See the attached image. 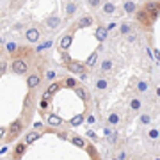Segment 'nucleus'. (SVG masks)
Segmentation results:
<instances>
[{
  "label": "nucleus",
  "instance_id": "9d476101",
  "mask_svg": "<svg viewBox=\"0 0 160 160\" xmlns=\"http://www.w3.org/2000/svg\"><path fill=\"white\" fill-rule=\"evenodd\" d=\"M64 12H66L68 18L75 16V12H77V4H75L73 0H64Z\"/></svg>",
  "mask_w": 160,
  "mask_h": 160
},
{
  "label": "nucleus",
  "instance_id": "f03ea898",
  "mask_svg": "<svg viewBox=\"0 0 160 160\" xmlns=\"http://www.w3.org/2000/svg\"><path fill=\"white\" fill-rule=\"evenodd\" d=\"M66 69H68L69 73H73V75H82V73H86L87 71V66H86V62L71 61V62L66 64Z\"/></svg>",
  "mask_w": 160,
  "mask_h": 160
},
{
  "label": "nucleus",
  "instance_id": "39448f33",
  "mask_svg": "<svg viewBox=\"0 0 160 160\" xmlns=\"http://www.w3.org/2000/svg\"><path fill=\"white\" fill-rule=\"evenodd\" d=\"M144 11L151 16V20L158 18V14H160V2H148V4L144 6Z\"/></svg>",
  "mask_w": 160,
  "mask_h": 160
},
{
  "label": "nucleus",
  "instance_id": "5701e85b",
  "mask_svg": "<svg viewBox=\"0 0 160 160\" xmlns=\"http://www.w3.org/2000/svg\"><path fill=\"white\" fill-rule=\"evenodd\" d=\"M96 62H98V52H94V53H91V55L87 57L86 66H87V68H92V66H94Z\"/></svg>",
  "mask_w": 160,
  "mask_h": 160
},
{
  "label": "nucleus",
  "instance_id": "f3484780",
  "mask_svg": "<svg viewBox=\"0 0 160 160\" xmlns=\"http://www.w3.org/2000/svg\"><path fill=\"white\" fill-rule=\"evenodd\" d=\"M75 92H77V96L82 100V102H89V92L86 91V87H82V86H77L75 87Z\"/></svg>",
  "mask_w": 160,
  "mask_h": 160
},
{
  "label": "nucleus",
  "instance_id": "dca6fc26",
  "mask_svg": "<svg viewBox=\"0 0 160 160\" xmlns=\"http://www.w3.org/2000/svg\"><path fill=\"white\" fill-rule=\"evenodd\" d=\"M123 9H125L126 14H135V12H137V4H135L133 0H126Z\"/></svg>",
  "mask_w": 160,
  "mask_h": 160
},
{
  "label": "nucleus",
  "instance_id": "7ed1b4c3",
  "mask_svg": "<svg viewBox=\"0 0 160 160\" xmlns=\"http://www.w3.org/2000/svg\"><path fill=\"white\" fill-rule=\"evenodd\" d=\"M11 69H12V73H16V75H25L29 71V64L25 62L23 59H12Z\"/></svg>",
  "mask_w": 160,
  "mask_h": 160
},
{
  "label": "nucleus",
  "instance_id": "a878e982",
  "mask_svg": "<svg viewBox=\"0 0 160 160\" xmlns=\"http://www.w3.org/2000/svg\"><path fill=\"white\" fill-rule=\"evenodd\" d=\"M112 66H114V64H112V61H110V59H103L100 69H102V71H110V69H112Z\"/></svg>",
  "mask_w": 160,
  "mask_h": 160
},
{
  "label": "nucleus",
  "instance_id": "1a4fd4ad",
  "mask_svg": "<svg viewBox=\"0 0 160 160\" xmlns=\"http://www.w3.org/2000/svg\"><path fill=\"white\" fill-rule=\"evenodd\" d=\"M92 23H94V20H92L89 14H84V16L77 22V29H87V27H92Z\"/></svg>",
  "mask_w": 160,
  "mask_h": 160
},
{
  "label": "nucleus",
  "instance_id": "c9c22d12",
  "mask_svg": "<svg viewBox=\"0 0 160 160\" xmlns=\"http://www.w3.org/2000/svg\"><path fill=\"white\" fill-rule=\"evenodd\" d=\"M57 78V71H53V69H48V71H46V80H55Z\"/></svg>",
  "mask_w": 160,
  "mask_h": 160
},
{
  "label": "nucleus",
  "instance_id": "79ce46f5",
  "mask_svg": "<svg viewBox=\"0 0 160 160\" xmlns=\"http://www.w3.org/2000/svg\"><path fill=\"white\" fill-rule=\"evenodd\" d=\"M128 157H126V151H119L118 153V160H126Z\"/></svg>",
  "mask_w": 160,
  "mask_h": 160
},
{
  "label": "nucleus",
  "instance_id": "f8f14e48",
  "mask_svg": "<svg viewBox=\"0 0 160 160\" xmlns=\"http://www.w3.org/2000/svg\"><path fill=\"white\" fill-rule=\"evenodd\" d=\"M107 36H109V30H107V27L100 25V27H96V29H94V38H96L100 43H103V41L107 39Z\"/></svg>",
  "mask_w": 160,
  "mask_h": 160
},
{
  "label": "nucleus",
  "instance_id": "8fccbe9b",
  "mask_svg": "<svg viewBox=\"0 0 160 160\" xmlns=\"http://www.w3.org/2000/svg\"><path fill=\"white\" fill-rule=\"evenodd\" d=\"M155 92H157V96L160 98V86H157V91H155Z\"/></svg>",
  "mask_w": 160,
  "mask_h": 160
},
{
  "label": "nucleus",
  "instance_id": "bb28decb",
  "mask_svg": "<svg viewBox=\"0 0 160 160\" xmlns=\"http://www.w3.org/2000/svg\"><path fill=\"white\" fill-rule=\"evenodd\" d=\"M30 107H32V92H29L23 100V110H29Z\"/></svg>",
  "mask_w": 160,
  "mask_h": 160
},
{
  "label": "nucleus",
  "instance_id": "473e14b6",
  "mask_svg": "<svg viewBox=\"0 0 160 160\" xmlns=\"http://www.w3.org/2000/svg\"><path fill=\"white\" fill-rule=\"evenodd\" d=\"M16 48H18V45H16V43H12V41H9V43H7V45H6V50L9 52L11 55H12V53H14V52H16Z\"/></svg>",
  "mask_w": 160,
  "mask_h": 160
},
{
  "label": "nucleus",
  "instance_id": "c03bdc74",
  "mask_svg": "<svg viewBox=\"0 0 160 160\" xmlns=\"http://www.w3.org/2000/svg\"><path fill=\"white\" fill-rule=\"evenodd\" d=\"M34 128H36V130H39V132H41V128H43V123L36 121V123H34Z\"/></svg>",
  "mask_w": 160,
  "mask_h": 160
},
{
  "label": "nucleus",
  "instance_id": "c85d7f7f",
  "mask_svg": "<svg viewBox=\"0 0 160 160\" xmlns=\"http://www.w3.org/2000/svg\"><path fill=\"white\" fill-rule=\"evenodd\" d=\"M119 32L123 36H128L132 32V25H130V23H123V25L119 27Z\"/></svg>",
  "mask_w": 160,
  "mask_h": 160
},
{
  "label": "nucleus",
  "instance_id": "de8ad7c7",
  "mask_svg": "<svg viewBox=\"0 0 160 160\" xmlns=\"http://www.w3.org/2000/svg\"><path fill=\"white\" fill-rule=\"evenodd\" d=\"M87 135H89V137H92V139H96V135H94V132H92V130L87 132Z\"/></svg>",
  "mask_w": 160,
  "mask_h": 160
},
{
  "label": "nucleus",
  "instance_id": "9b49d317",
  "mask_svg": "<svg viewBox=\"0 0 160 160\" xmlns=\"http://www.w3.org/2000/svg\"><path fill=\"white\" fill-rule=\"evenodd\" d=\"M46 123L52 126V128H57V126L62 125V118H59L57 114H46Z\"/></svg>",
  "mask_w": 160,
  "mask_h": 160
},
{
  "label": "nucleus",
  "instance_id": "cd10ccee",
  "mask_svg": "<svg viewBox=\"0 0 160 160\" xmlns=\"http://www.w3.org/2000/svg\"><path fill=\"white\" fill-rule=\"evenodd\" d=\"M52 45H53V41H52V39H46V41H43L41 45H38V48H36V50H38V52H43V50H46V48H50Z\"/></svg>",
  "mask_w": 160,
  "mask_h": 160
},
{
  "label": "nucleus",
  "instance_id": "ea45409f",
  "mask_svg": "<svg viewBox=\"0 0 160 160\" xmlns=\"http://www.w3.org/2000/svg\"><path fill=\"white\" fill-rule=\"evenodd\" d=\"M135 39H137V34L130 32V34H128V43H135Z\"/></svg>",
  "mask_w": 160,
  "mask_h": 160
},
{
  "label": "nucleus",
  "instance_id": "e433bc0d",
  "mask_svg": "<svg viewBox=\"0 0 160 160\" xmlns=\"http://www.w3.org/2000/svg\"><path fill=\"white\" fill-rule=\"evenodd\" d=\"M139 121H141L142 125H149V123H151V116H149V114H142Z\"/></svg>",
  "mask_w": 160,
  "mask_h": 160
},
{
  "label": "nucleus",
  "instance_id": "3c124183",
  "mask_svg": "<svg viewBox=\"0 0 160 160\" xmlns=\"http://www.w3.org/2000/svg\"><path fill=\"white\" fill-rule=\"evenodd\" d=\"M14 160H22V157H14Z\"/></svg>",
  "mask_w": 160,
  "mask_h": 160
},
{
  "label": "nucleus",
  "instance_id": "423d86ee",
  "mask_svg": "<svg viewBox=\"0 0 160 160\" xmlns=\"http://www.w3.org/2000/svg\"><path fill=\"white\" fill-rule=\"evenodd\" d=\"M61 87H64V84H62V82H52V84H50V87H48V89L45 91V94H43V100H46V102H50V100H52V96H53V94H55V92H57L59 89H61Z\"/></svg>",
  "mask_w": 160,
  "mask_h": 160
},
{
  "label": "nucleus",
  "instance_id": "37998d69",
  "mask_svg": "<svg viewBox=\"0 0 160 160\" xmlns=\"http://www.w3.org/2000/svg\"><path fill=\"white\" fill-rule=\"evenodd\" d=\"M153 55H155V59L160 62V50H158V48H155V50H153Z\"/></svg>",
  "mask_w": 160,
  "mask_h": 160
},
{
  "label": "nucleus",
  "instance_id": "0eeeda50",
  "mask_svg": "<svg viewBox=\"0 0 160 160\" xmlns=\"http://www.w3.org/2000/svg\"><path fill=\"white\" fill-rule=\"evenodd\" d=\"M73 32L75 30H69V32H66V34L61 38V41H59V48L61 50H69V46H71V43H73Z\"/></svg>",
  "mask_w": 160,
  "mask_h": 160
},
{
  "label": "nucleus",
  "instance_id": "6e6552de",
  "mask_svg": "<svg viewBox=\"0 0 160 160\" xmlns=\"http://www.w3.org/2000/svg\"><path fill=\"white\" fill-rule=\"evenodd\" d=\"M25 38H27L29 43H38V41L41 39V32L36 29V27H30V29H27V32H25Z\"/></svg>",
  "mask_w": 160,
  "mask_h": 160
},
{
  "label": "nucleus",
  "instance_id": "20e7f679",
  "mask_svg": "<svg viewBox=\"0 0 160 160\" xmlns=\"http://www.w3.org/2000/svg\"><path fill=\"white\" fill-rule=\"evenodd\" d=\"M135 20H137L141 25H144V27H151V25H153L151 16H149L144 9H137V12H135Z\"/></svg>",
  "mask_w": 160,
  "mask_h": 160
},
{
  "label": "nucleus",
  "instance_id": "603ef678",
  "mask_svg": "<svg viewBox=\"0 0 160 160\" xmlns=\"http://www.w3.org/2000/svg\"><path fill=\"white\" fill-rule=\"evenodd\" d=\"M0 55H2V50H0Z\"/></svg>",
  "mask_w": 160,
  "mask_h": 160
},
{
  "label": "nucleus",
  "instance_id": "2f4dec72",
  "mask_svg": "<svg viewBox=\"0 0 160 160\" xmlns=\"http://www.w3.org/2000/svg\"><path fill=\"white\" fill-rule=\"evenodd\" d=\"M137 91L139 92H146V91H148V82H146V80L137 82Z\"/></svg>",
  "mask_w": 160,
  "mask_h": 160
},
{
  "label": "nucleus",
  "instance_id": "6ab92c4d",
  "mask_svg": "<svg viewBox=\"0 0 160 160\" xmlns=\"http://www.w3.org/2000/svg\"><path fill=\"white\" fill-rule=\"evenodd\" d=\"M71 144L77 146V148H87L86 141H84L82 137H78V135H73V137H71Z\"/></svg>",
  "mask_w": 160,
  "mask_h": 160
},
{
  "label": "nucleus",
  "instance_id": "49530a36",
  "mask_svg": "<svg viewBox=\"0 0 160 160\" xmlns=\"http://www.w3.org/2000/svg\"><path fill=\"white\" fill-rule=\"evenodd\" d=\"M4 137H6V128L0 126V139H4Z\"/></svg>",
  "mask_w": 160,
  "mask_h": 160
},
{
  "label": "nucleus",
  "instance_id": "09e8293b",
  "mask_svg": "<svg viewBox=\"0 0 160 160\" xmlns=\"http://www.w3.org/2000/svg\"><path fill=\"white\" fill-rule=\"evenodd\" d=\"M116 27V23H109V27H107V30H112Z\"/></svg>",
  "mask_w": 160,
  "mask_h": 160
},
{
  "label": "nucleus",
  "instance_id": "4be33fe9",
  "mask_svg": "<svg viewBox=\"0 0 160 160\" xmlns=\"http://www.w3.org/2000/svg\"><path fill=\"white\" fill-rule=\"evenodd\" d=\"M62 84H64V87H68V89H75V87L78 86V82H77L73 77H68V78H64V80H62Z\"/></svg>",
  "mask_w": 160,
  "mask_h": 160
},
{
  "label": "nucleus",
  "instance_id": "f704fd0d",
  "mask_svg": "<svg viewBox=\"0 0 160 160\" xmlns=\"http://www.w3.org/2000/svg\"><path fill=\"white\" fill-rule=\"evenodd\" d=\"M158 135H160V132L157 130V128H149V132H148L149 139H158Z\"/></svg>",
  "mask_w": 160,
  "mask_h": 160
},
{
  "label": "nucleus",
  "instance_id": "a211bd4d",
  "mask_svg": "<svg viewBox=\"0 0 160 160\" xmlns=\"http://www.w3.org/2000/svg\"><path fill=\"white\" fill-rule=\"evenodd\" d=\"M29 53H32L30 48H20V46H18L16 52L12 53V57H14V59H22V55H29Z\"/></svg>",
  "mask_w": 160,
  "mask_h": 160
},
{
  "label": "nucleus",
  "instance_id": "f257e3e1",
  "mask_svg": "<svg viewBox=\"0 0 160 160\" xmlns=\"http://www.w3.org/2000/svg\"><path fill=\"white\" fill-rule=\"evenodd\" d=\"M22 130H23V123H22V119H16V121H12L11 123V126H9V133H6V141L7 142H11V141H14V139L22 133Z\"/></svg>",
  "mask_w": 160,
  "mask_h": 160
},
{
  "label": "nucleus",
  "instance_id": "ddd939ff",
  "mask_svg": "<svg viewBox=\"0 0 160 160\" xmlns=\"http://www.w3.org/2000/svg\"><path fill=\"white\" fill-rule=\"evenodd\" d=\"M38 139H41V132L39 130H32V132H29V133L25 135V141H23V142L29 146V144H34Z\"/></svg>",
  "mask_w": 160,
  "mask_h": 160
},
{
  "label": "nucleus",
  "instance_id": "2eb2a0df",
  "mask_svg": "<svg viewBox=\"0 0 160 160\" xmlns=\"http://www.w3.org/2000/svg\"><path fill=\"white\" fill-rule=\"evenodd\" d=\"M45 25L48 27V29H57L59 25H61V18L55 16V14H52V16H48L45 20Z\"/></svg>",
  "mask_w": 160,
  "mask_h": 160
},
{
  "label": "nucleus",
  "instance_id": "a19ab883",
  "mask_svg": "<svg viewBox=\"0 0 160 160\" xmlns=\"http://www.w3.org/2000/svg\"><path fill=\"white\" fill-rule=\"evenodd\" d=\"M94 123H96V118H94V116H87V125H94Z\"/></svg>",
  "mask_w": 160,
  "mask_h": 160
},
{
  "label": "nucleus",
  "instance_id": "a18cd8bd",
  "mask_svg": "<svg viewBox=\"0 0 160 160\" xmlns=\"http://www.w3.org/2000/svg\"><path fill=\"white\" fill-rule=\"evenodd\" d=\"M39 107H41V109H46V107H48V102H46V100H41Z\"/></svg>",
  "mask_w": 160,
  "mask_h": 160
},
{
  "label": "nucleus",
  "instance_id": "7c9ffc66",
  "mask_svg": "<svg viewBox=\"0 0 160 160\" xmlns=\"http://www.w3.org/2000/svg\"><path fill=\"white\" fill-rule=\"evenodd\" d=\"M141 105H142L141 100H139V98H133V100L130 102V109L132 110H139V109H141Z\"/></svg>",
  "mask_w": 160,
  "mask_h": 160
},
{
  "label": "nucleus",
  "instance_id": "4c0bfd02",
  "mask_svg": "<svg viewBox=\"0 0 160 160\" xmlns=\"http://www.w3.org/2000/svg\"><path fill=\"white\" fill-rule=\"evenodd\" d=\"M62 52V62L64 64H68V62H71V57H69V53L66 50H61Z\"/></svg>",
  "mask_w": 160,
  "mask_h": 160
},
{
  "label": "nucleus",
  "instance_id": "412c9836",
  "mask_svg": "<svg viewBox=\"0 0 160 160\" xmlns=\"http://www.w3.org/2000/svg\"><path fill=\"white\" fill-rule=\"evenodd\" d=\"M25 151H27V144H25V142L16 144V148H14V157H23Z\"/></svg>",
  "mask_w": 160,
  "mask_h": 160
},
{
  "label": "nucleus",
  "instance_id": "58836bf2",
  "mask_svg": "<svg viewBox=\"0 0 160 160\" xmlns=\"http://www.w3.org/2000/svg\"><path fill=\"white\" fill-rule=\"evenodd\" d=\"M87 4L91 7H98L100 4H102V0H87Z\"/></svg>",
  "mask_w": 160,
  "mask_h": 160
},
{
  "label": "nucleus",
  "instance_id": "aec40b11",
  "mask_svg": "<svg viewBox=\"0 0 160 160\" xmlns=\"http://www.w3.org/2000/svg\"><path fill=\"white\" fill-rule=\"evenodd\" d=\"M84 123V114H75L71 119H69V125L71 126H80Z\"/></svg>",
  "mask_w": 160,
  "mask_h": 160
},
{
  "label": "nucleus",
  "instance_id": "b1692460",
  "mask_svg": "<svg viewBox=\"0 0 160 160\" xmlns=\"http://www.w3.org/2000/svg\"><path fill=\"white\" fill-rule=\"evenodd\" d=\"M114 11H116V6L112 2H105L103 4V14H114Z\"/></svg>",
  "mask_w": 160,
  "mask_h": 160
},
{
  "label": "nucleus",
  "instance_id": "c756f323",
  "mask_svg": "<svg viewBox=\"0 0 160 160\" xmlns=\"http://www.w3.org/2000/svg\"><path fill=\"white\" fill-rule=\"evenodd\" d=\"M107 119H109L110 125H118L119 123V114H116V112H112V114L107 116Z\"/></svg>",
  "mask_w": 160,
  "mask_h": 160
},
{
  "label": "nucleus",
  "instance_id": "393cba45",
  "mask_svg": "<svg viewBox=\"0 0 160 160\" xmlns=\"http://www.w3.org/2000/svg\"><path fill=\"white\" fill-rule=\"evenodd\" d=\"M94 86H96V89H100V91H105V89L109 87V80H105V78H98L96 82H94Z\"/></svg>",
  "mask_w": 160,
  "mask_h": 160
},
{
  "label": "nucleus",
  "instance_id": "4468645a",
  "mask_svg": "<svg viewBox=\"0 0 160 160\" xmlns=\"http://www.w3.org/2000/svg\"><path fill=\"white\" fill-rule=\"evenodd\" d=\"M41 84V77L38 73H32L29 75V78H27V86H29V89H36V87Z\"/></svg>",
  "mask_w": 160,
  "mask_h": 160
},
{
  "label": "nucleus",
  "instance_id": "72a5a7b5",
  "mask_svg": "<svg viewBox=\"0 0 160 160\" xmlns=\"http://www.w3.org/2000/svg\"><path fill=\"white\" fill-rule=\"evenodd\" d=\"M87 151H89V155H91L92 160H100L98 158V151L94 149V146H87Z\"/></svg>",
  "mask_w": 160,
  "mask_h": 160
}]
</instances>
